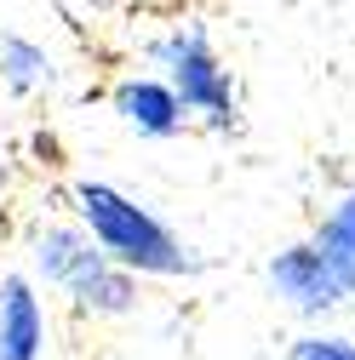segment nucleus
<instances>
[{
  "label": "nucleus",
  "mask_w": 355,
  "mask_h": 360,
  "mask_svg": "<svg viewBox=\"0 0 355 360\" xmlns=\"http://www.w3.org/2000/svg\"><path fill=\"white\" fill-rule=\"evenodd\" d=\"M0 160H6V149H0Z\"/></svg>",
  "instance_id": "10"
},
{
  "label": "nucleus",
  "mask_w": 355,
  "mask_h": 360,
  "mask_svg": "<svg viewBox=\"0 0 355 360\" xmlns=\"http://www.w3.org/2000/svg\"><path fill=\"white\" fill-rule=\"evenodd\" d=\"M0 360H52V309L29 269H0Z\"/></svg>",
  "instance_id": "6"
},
{
  "label": "nucleus",
  "mask_w": 355,
  "mask_h": 360,
  "mask_svg": "<svg viewBox=\"0 0 355 360\" xmlns=\"http://www.w3.org/2000/svg\"><path fill=\"white\" fill-rule=\"evenodd\" d=\"M281 360H355V332L344 326H304Z\"/></svg>",
  "instance_id": "9"
},
{
  "label": "nucleus",
  "mask_w": 355,
  "mask_h": 360,
  "mask_svg": "<svg viewBox=\"0 0 355 360\" xmlns=\"http://www.w3.org/2000/svg\"><path fill=\"white\" fill-rule=\"evenodd\" d=\"M263 286H270V297L292 314L298 326H332L338 314L355 303L349 286L332 275V263L316 252V240H287L281 252H270V263H263Z\"/></svg>",
  "instance_id": "4"
},
{
  "label": "nucleus",
  "mask_w": 355,
  "mask_h": 360,
  "mask_svg": "<svg viewBox=\"0 0 355 360\" xmlns=\"http://www.w3.org/2000/svg\"><path fill=\"white\" fill-rule=\"evenodd\" d=\"M23 269L40 292H52L75 321H126L138 314V275L126 269L80 229L69 212H46L23 229Z\"/></svg>",
  "instance_id": "2"
},
{
  "label": "nucleus",
  "mask_w": 355,
  "mask_h": 360,
  "mask_svg": "<svg viewBox=\"0 0 355 360\" xmlns=\"http://www.w3.org/2000/svg\"><path fill=\"white\" fill-rule=\"evenodd\" d=\"M63 200H69V217L126 275L161 281V286H184V281L206 275V252L195 240H184V229H172L155 206H144L138 195L109 184V177H75Z\"/></svg>",
  "instance_id": "1"
},
{
  "label": "nucleus",
  "mask_w": 355,
  "mask_h": 360,
  "mask_svg": "<svg viewBox=\"0 0 355 360\" xmlns=\"http://www.w3.org/2000/svg\"><path fill=\"white\" fill-rule=\"evenodd\" d=\"M109 115L144 143H178L184 131H195L184 98L155 75V69H126L109 80Z\"/></svg>",
  "instance_id": "5"
},
{
  "label": "nucleus",
  "mask_w": 355,
  "mask_h": 360,
  "mask_svg": "<svg viewBox=\"0 0 355 360\" xmlns=\"http://www.w3.org/2000/svg\"><path fill=\"white\" fill-rule=\"evenodd\" d=\"M309 240H316V252L332 263V275L349 286V297H355V184H344L327 206H321V217L309 223Z\"/></svg>",
  "instance_id": "8"
},
{
  "label": "nucleus",
  "mask_w": 355,
  "mask_h": 360,
  "mask_svg": "<svg viewBox=\"0 0 355 360\" xmlns=\"http://www.w3.org/2000/svg\"><path fill=\"white\" fill-rule=\"evenodd\" d=\"M58 86H63V63H58V52L46 46V40L18 34V29L0 34V92H6L12 103L52 98Z\"/></svg>",
  "instance_id": "7"
},
{
  "label": "nucleus",
  "mask_w": 355,
  "mask_h": 360,
  "mask_svg": "<svg viewBox=\"0 0 355 360\" xmlns=\"http://www.w3.org/2000/svg\"><path fill=\"white\" fill-rule=\"evenodd\" d=\"M149 69L184 98V109H189V120L201 131H212V138H235V131L247 126L241 80L224 63V52H218V40H212L206 23L184 18V23H172L166 34H155L149 40Z\"/></svg>",
  "instance_id": "3"
}]
</instances>
